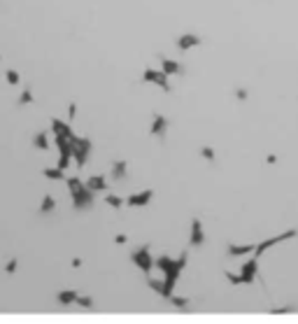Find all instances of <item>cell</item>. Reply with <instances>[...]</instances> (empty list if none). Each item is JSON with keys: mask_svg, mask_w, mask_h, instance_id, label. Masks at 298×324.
<instances>
[{"mask_svg": "<svg viewBox=\"0 0 298 324\" xmlns=\"http://www.w3.org/2000/svg\"><path fill=\"white\" fill-rule=\"evenodd\" d=\"M186 261H189V255L186 252H182L179 255V259H173V263H170L168 268L163 270L166 273V278H163V287H161V296L168 301V296L173 292H175V287H177V280H179V275H182V270L184 266H186Z\"/></svg>", "mask_w": 298, "mask_h": 324, "instance_id": "1", "label": "cell"}, {"mask_svg": "<svg viewBox=\"0 0 298 324\" xmlns=\"http://www.w3.org/2000/svg\"><path fill=\"white\" fill-rule=\"evenodd\" d=\"M72 159H75L77 168L82 170L86 166V161H89V154H91V140L89 138H77V135H72Z\"/></svg>", "mask_w": 298, "mask_h": 324, "instance_id": "2", "label": "cell"}, {"mask_svg": "<svg viewBox=\"0 0 298 324\" xmlns=\"http://www.w3.org/2000/svg\"><path fill=\"white\" fill-rule=\"evenodd\" d=\"M130 261L135 263V266H138L145 275H149L152 268H154V259H152V255H149V245L135 247V250L130 252Z\"/></svg>", "mask_w": 298, "mask_h": 324, "instance_id": "3", "label": "cell"}, {"mask_svg": "<svg viewBox=\"0 0 298 324\" xmlns=\"http://www.w3.org/2000/svg\"><path fill=\"white\" fill-rule=\"evenodd\" d=\"M70 194H72V208H75L77 212H82V210H86V208H91L93 205V196H96V194H93L86 185H79Z\"/></svg>", "mask_w": 298, "mask_h": 324, "instance_id": "4", "label": "cell"}, {"mask_svg": "<svg viewBox=\"0 0 298 324\" xmlns=\"http://www.w3.org/2000/svg\"><path fill=\"white\" fill-rule=\"evenodd\" d=\"M294 236H298V231L296 229H289V231H284V233H280V236H273V238H266V240H261L259 245L254 247V257L256 259H261V257L266 255L270 247H275L277 243H282V240H289V238H294Z\"/></svg>", "mask_w": 298, "mask_h": 324, "instance_id": "5", "label": "cell"}, {"mask_svg": "<svg viewBox=\"0 0 298 324\" xmlns=\"http://www.w3.org/2000/svg\"><path fill=\"white\" fill-rule=\"evenodd\" d=\"M142 82H147V84H156V86H161L163 91H170L168 75H166L163 70H156V68H145V72H142Z\"/></svg>", "mask_w": 298, "mask_h": 324, "instance_id": "6", "label": "cell"}, {"mask_svg": "<svg viewBox=\"0 0 298 324\" xmlns=\"http://www.w3.org/2000/svg\"><path fill=\"white\" fill-rule=\"evenodd\" d=\"M154 198V189H145V192H138V194H130L128 198H126V205L128 208H142V205H147V203Z\"/></svg>", "mask_w": 298, "mask_h": 324, "instance_id": "7", "label": "cell"}, {"mask_svg": "<svg viewBox=\"0 0 298 324\" xmlns=\"http://www.w3.org/2000/svg\"><path fill=\"white\" fill-rule=\"evenodd\" d=\"M256 273H259V259H256V257H252L249 261L242 263V273H240L242 285H252L254 278H256Z\"/></svg>", "mask_w": 298, "mask_h": 324, "instance_id": "8", "label": "cell"}, {"mask_svg": "<svg viewBox=\"0 0 298 324\" xmlns=\"http://www.w3.org/2000/svg\"><path fill=\"white\" fill-rule=\"evenodd\" d=\"M152 135H156L159 140H166V133H168V119L163 115H154L152 117V129H149Z\"/></svg>", "mask_w": 298, "mask_h": 324, "instance_id": "9", "label": "cell"}, {"mask_svg": "<svg viewBox=\"0 0 298 324\" xmlns=\"http://www.w3.org/2000/svg\"><path fill=\"white\" fill-rule=\"evenodd\" d=\"M205 243V233H203V222L198 217L191 222V236H189V245L191 247H200Z\"/></svg>", "mask_w": 298, "mask_h": 324, "instance_id": "10", "label": "cell"}, {"mask_svg": "<svg viewBox=\"0 0 298 324\" xmlns=\"http://www.w3.org/2000/svg\"><path fill=\"white\" fill-rule=\"evenodd\" d=\"M159 63H161V70L166 72V75H184V65L182 63L173 61V59H168V56H159Z\"/></svg>", "mask_w": 298, "mask_h": 324, "instance_id": "11", "label": "cell"}, {"mask_svg": "<svg viewBox=\"0 0 298 324\" xmlns=\"http://www.w3.org/2000/svg\"><path fill=\"white\" fill-rule=\"evenodd\" d=\"M198 45H200V38L196 33H182L177 38V49L179 52H189V49H193V47H198Z\"/></svg>", "mask_w": 298, "mask_h": 324, "instance_id": "12", "label": "cell"}, {"mask_svg": "<svg viewBox=\"0 0 298 324\" xmlns=\"http://www.w3.org/2000/svg\"><path fill=\"white\" fill-rule=\"evenodd\" d=\"M52 131H54V135H65V138H72V135H75L72 129H70V124L63 122V119H56V117H52Z\"/></svg>", "mask_w": 298, "mask_h": 324, "instance_id": "13", "label": "cell"}, {"mask_svg": "<svg viewBox=\"0 0 298 324\" xmlns=\"http://www.w3.org/2000/svg\"><path fill=\"white\" fill-rule=\"evenodd\" d=\"M254 243H247V245H229L226 247V252L229 257H242V255H254Z\"/></svg>", "mask_w": 298, "mask_h": 324, "instance_id": "14", "label": "cell"}, {"mask_svg": "<svg viewBox=\"0 0 298 324\" xmlns=\"http://www.w3.org/2000/svg\"><path fill=\"white\" fill-rule=\"evenodd\" d=\"M84 185L89 187V189H91L93 194H98V192H105V189H107V182H105V178H103V175H91V178L86 180Z\"/></svg>", "mask_w": 298, "mask_h": 324, "instance_id": "15", "label": "cell"}, {"mask_svg": "<svg viewBox=\"0 0 298 324\" xmlns=\"http://www.w3.org/2000/svg\"><path fill=\"white\" fill-rule=\"evenodd\" d=\"M126 173H128V163L126 161H115L112 163V180H115V182L126 180Z\"/></svg>", "mask_w": 298, "mask_h": 324, "instance_id": "16", "label": "cell"}, {"mask_svg": "<svg viewBox=\"0 0 298 324\" xmlns=\"http://www.w3.org/2000/svg\"><path fill=\"white\" fill-rule=\"evenodd\" d=\"M75 299H77L75 289H63V292H59V296H56V301L61 303V306H72Z\"/></svg>", "mask_w": 298, "mask_h": 324, "instance_id": "17", "label": "cell"}, {"mask_svg": "<svg viewBox=\"0 0 298 324\" xmlns=\"http://www.w3.org/2000/svg\"><path fill=\"white\" fill-rule=\"evenodd\" d=\"M33 145H35V149H42V152H47V149H49V135H47V131L35 133Z\"/></svg>", "mask_w": 298, "mask_h": 324, "instance_id": "18", "label": "cell"}, {"mask_svg": "<svg viewBox=\"0 0 298 324\" xmlns=\"http://www.w3.org/2000/svg\"><path fill=\"white\" fill-rule=\"evenodd\" d=\"M54 210H56V198L47 194L45 198H42V203H40V215H49Z\"/></svg>", "mask_w": 298, "mask_h": 324, "instance_id": "19", "label": "cell"}, {"mask_svg": "<svg viewBox=\"0 0 298 324\" xmlns=\"http://www.w3.org/2000/svg\"><path fill=\"white\" fill-rule=\"evenodd\" d=\"M168 301L175 306L177 310H189V306H191V299H184V296H175V294H170Z\"/></svg>", "mask_w": 298, "mask_h": 324, "instance_id": "20", "label": "cell"}, {"mask_svg": "<svg viewBox=\"0 0 298 324\" xmlns=\"http://www.w3.org/2000/svg\"><path fill=\"white\" fill-rule=\"evenodd\" d=\"M42 175H45L47 180H56V182H59V180H65V170H61L56 166V168H45Z\"/></svg>", "mask_w": 298, "mask_h": 324, "instance_id": "21", "label": "cell"}, {"mask_svg": "<svg viewBox=\"0 0 298 324\" xmlns=\"http://www.w3.org/2000/svg\"><path fill=\"white\" fill-rule=\"evenodd\" d=\"M75 303L79 306V308H84V310H93V308H96V301H93L91 296H79V294H77Z\"/></svg>", "mask_w": 298, "mask_h": 324, "instance_id": "22", "label": "cell"}, {"mask_svg": "<svg viewBox=\"0 0 298 324\" xmlns=\"http://www.w3.org/2000/svg\"><path fill=\"white\" fill-rule=\"evenodd\" d=\"M170 263H173V257H168V255H161L159 259H154V266H156V268H159L161 273H163V270L168 268Z\"/></svg>", "mask_w": 298, "mask_h": 324, "instance_id": "23", "label": "cell"}, {"mask_svg": "<svg viewBox=\"0 0 298 324\" xmlns=\"http://www.w3.org/2000/svg\"><path fill=\"white\" fill-rule=\"evenodd\" d=\"M105 203L110 205V208H117V210H119L123 205V198H119L117 194H107V196H105Z\"/></svg>", "mask_w": 298, "mask_h": 324, "instance_id": "24", "label": "cell"}, {"mask_svg": "<svg viewBox=\"0 0 298 324\" xmlns=\"http://www.w3.org/2000/svg\"><path fill=\"white\" fill-rule=\"evenodd\" d=\"M200 156H203V159H205V161L207 163H214V161H217V154H214V149H212V147H200Z\"/></svg>", "mask_w": 298, "mask_h": 324, "instance_id": "25", "label": "cell"}, {"mask_svg": "<svg viewBox=\"0 0 298 324\" xmlns=\"http://www.w3.org/2000/svg\"><path fill=\"white\" fill-rule=\"evenodd\" d=\"M5 79H7V84H9V86H16V84H19V82H21V77H19V72H16V70H12V68H9L7 72H5Z\"/></svg>", "mask_w": 298, "mask_h": 324, "instance_id": "26", "label": "cell"}, {"mask_svg": "<svg viewBox=\"0 0 298 324\" xmlns=\"http://www.w3.org/2000/svg\"><path fill=\"white\" fill-rule=\"evenodd\" d=\"M31 103H33V91L31 89H23L21 96H19V105L23 108V105H31Z\"/></svg>", "mask_w": 298, "mask_h": 324, "instance_id": "27", "label": "cell"}, {"mask_svg": "<svg viewBox=\"0 0 298 324\" xmlns=\"http://www.w3.org/2000/svg\"><path fill=\"white\" fill-rule=\"evenodd\" d=\"M224 273H226V280H229L231 285H242V278H240V275L231 273V270H224Z\"/></svg>", "mask_w": 298, "mask_h": 324, "instance_id": "28", "label": "cell"}, {"mask_svg": "<svg viewBox=\"0 0 298 324\" xmlns=\"http://www.w3.org/2000/svg\"><path fill=\"white\" fill-rule=\"evenodd\" d=\"M270 313H273V315H284V313H296V308H294V306H284V308H273Z\"/></svg>", "mask_w": 298, "mask_h": 324, "instance_id": "29", "label": "cell"}, {"mask_svg": "<svg viewBox=\"0 0 298 324\" xmlns=\"http://www.w3.org/2000/svg\"><path fill=\"white\" fill-rule=\"evenodd\" d=\"M16 266H19V263H16V259H9L7 266H5V273H7V275H12V273L16 270Z\"/></svg>", "mask_w": 298, "mask_h": 324, "instance_id": "30", "label": "cell"}, {"mask_svg": "<svg viewBox=\"0 0 298 324\" xmlns=\"http://www.w3.org/2000/svg\"><path fill=\"white\" fill-rule=\"evenodd\" d=\"M236 98H238V101H245V98H247V89H238Z\"/></svg>", "mask_w": 298, "mask_h": 324, "instance_id": "31", "label": "cell"}, {"mask_svg": "<svg viewBox=\"0 0 298 324\" xmlns=\"http://www.w3.org/2000/svg\"><path fill=\"white\" fill-rule=\"evenodd\" d=\"M126 240H128V238H126V236H123V233H119V236H115V243H117V245H123V243H126Z\"/></svg>", "mask_w": 298, "mask_h": 324, "instance_id": "32", "label": "cell"}, {"mask_svg": "<svg viewBox=\"0 0 298 324\" xmlns=\"http://www.w3.org/2000/svg\"><path fill=\"white\" fill-rule=\"evenodd\" d=\"M77 115V105H75V103H72V105H70V108H68V117H70V119H72V117H75Z\"/></svg>", "mask_w": 298, "mask_h": 324, "instance_id": "33", "label": "cell"}, {"mask_svg": "<svg viewBox=\"0 0 298 324\" xmlns=\"http://www.w3.org/2000/svg\"><path fill=\"white\" fill-rule=\"evenodd\" d=\"M266 161H268V163H275V161H277V156H275V154H268Z\"/></svg>", "mask_w": 298, "mask_h": 324, "instance_id": "34", "label": "cell"}]
</instances>
